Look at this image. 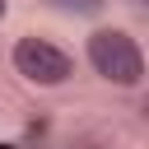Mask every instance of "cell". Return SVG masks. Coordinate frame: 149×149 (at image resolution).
I'll return each instance as SVG.
<instances>
[{
    "instance_id": "3",
    "label": "cell",
    "mask_w": 149,
    "mask_h": 149,
    "mask_svg": "<svg viewBox=\"0 0 149 149\" xmlns=\"http://www.w3.org/2000/svg\"><path fill=\"white\" fill-rule=\"evenodd\" d=\"M0 19H5V0H0Z\"/></svg>"
},
{
    "instance_id": "1",
    "label": "cell",
    "mask_w": 149,
    "mask_h": 149,
    "mask_svg": "<svg viewBox=\"0 0 149 149\" xmlns=\"http://www.w3.org/2000/svg\"><path fill=\"white\" fill-rule=\"evenodd\" d=\"M88 61H93V70L102 74V79H112V84H140V74H144V61H140V47L126 37V33H112V28H102V33H93V42H88Z\"/></svg>"
},
{
    "instance_id": "2",
    "label": "cell",
    "mask_w": 149,
    "mask_h": 149,
    "mask_svg": "<svg viewBox=\"0 0 149 149\" xmlns=\"http://www.w3.org/2000/svg\"><path fill=\"white\" fill-rule=\"evenodd\" d=\"M14 65H19V74L33 79V84H65V79H70V56H65L61 47L42 42V37H23V42L14 47Z\"/></svg>"
}]
</instances>
